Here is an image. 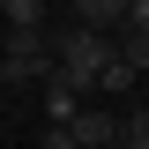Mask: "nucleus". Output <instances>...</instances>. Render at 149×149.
<instances>
[{"label":"nucleus","instance_id":"1","mask_svg":"<svg viewBox=\"0 0 149 149\" xmlns=\"http://www.w3.org/2000/svg\"><path fill=\"white\" fill-rule=\"evenodd\" d=\"M52 60H60V82H74V90H97L104 82V67L119 60V37L112 30H90V22H74L67 37H52Z\"/></svg>","mask_w":149,"mask_h":149},{"label":"nucleus","instance_id":"2","mask_svg":"<svg viewBox=\"0 0 149 149\" xmlns=\"http://www.w3.org/2000/svg\"><path fill=\"white\" fill-rule=\"evenodd\" d=\"M60 60H52V37L45 30H8L0 45V82H45Z\"/></svg>","mask_w":149,"mask_h":149},{"label":"nucleus","instance_id":"3","mask_svg":"<svg viewBox=\"0 0 149 149\" xmlns=\"http://www.w3.org/2000/svg\"><path fill=\"white\" fill-rule=\"evenodd\" d=\"M67 127H74V149H104V142H119V119H112V112H90V104L74 112Z\"/></svg>","mask_w":149,"mask_h":149},{"label":"nucleus","instance_id":"4","mask_svg":"<svg viewBox=\"0 0 149 149\" xmlns=\"http://www.w3.org/2000/svg\"><path fill=\"white\" fill-rule=\"evenodd\" d=\"M74 112H82V90H74V82H60V74H45V119H52V127H67Z\"/></svg>","mask_w":149,"mask_h":149},{"label":"nucleus","instance_id":"5","mask_svg":"<svg viewBox=\"0 0 149 149\" xmlns=\"http://www.w3.org/2000/svg\"><path fill=\"white\" fill-rule=\"evenodd\" d=\"M127 8H134V0H74V15L90 22V30H119V22H127Z\"/></svg>","mask_w":149,"mask_h":149},{"label":"nucleus","instance_id":"6","mask_svg":"<svg viewBox=\"0 0 149 149\" xmlns=\"http://www.w3.org/2000/svg\"><path fill=\"white\" fill-rule=\"evenodd\" d=\"M8 30H45V0H0Z\"/></svg>","mask_w":149,"mask_h":149},{"label":"nucleus","instance_id":"7","mask_svg":"<svg viewBox=\"0 0 149 149\" xmlns=\"http://www.w3.org/2000/svg\"><path fill=\"white\" fill-rule=\"evenodd\" d=\"M119 60H127L134 74H149V30H134V22H127V30H119Z\"/></svg>","mask_w":149,"mask_h":149},{"label":"nucleus","instance_id":"8","mask_svg":"<svg viewBox=\"0 0 149 149\" xmlns=\"http://www.w3.org/2000/svg\"><path fill=\"white\" fill-rule=\"evenodd\" d=\"M119 149H149V127H142V119H119Z\"/></svg>","mask_w":149,"mask_h":149},{"label":"nucleus","instance_id":"9","mask_svg":"<svg viewBox=\"0 0 149 149\" xmlns=\"http://www.w3.org/2000/svg\"><path fill=\"white\" fill-rule=\"evenodd\" d=\"M37 149H74V127H45V142Z\"/></svg>","mask_w":149,"mask_h":149},{"label":"nucleus","instance_id":"10","mask_svg":"<svg viewBox=\"0 0 149 149\" xmlns=\"http://www.w3.org/2000/svg\"><path fill=\"white\" fill-rule=\"evenodd\" d=\"M127 22H134V30H149V0H134V8H127ZM127 22H119V30H127Z\"/></svg>","mask_w":149,"mask_h":149},{"label":"nucleus","instance_id":"11","mask_svg":"<svg viewBox=\"0 0 149 149\" xmlns=\"http://www.w3.org/2000/svg\"><path fill=\"white\" fill-rule=\"evenodd\" d=\"M134 119H142V127H149V104H142V112H134Z\"/></svg>","mask_w":149,"mask_h":149}]
</instances>
